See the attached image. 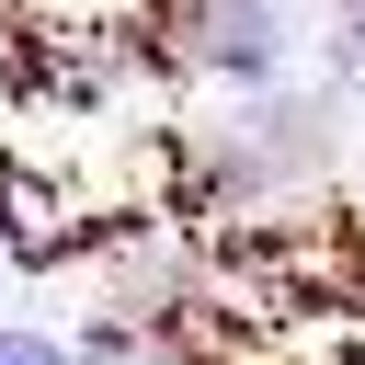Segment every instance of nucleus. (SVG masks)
I'll return each mask as SVG.
<instances>
[{
	"label": "nucleus",
	"mask_w": 365,
	"mask_h": 365,
	"mask_svg": "<svg viewBox=\"0 0 365 365\" xmlns=\"http://www.w3.org/2000/svg\"><path fill=\"white\" fill-rule=\"evenodd\" d=\"M182 57L217 91H274L297 68V0H182Z\"/></svg>",
	"instance_id": "f257e3e1"
},
{
	"label": "nucleus",
	"mask_w": 365,
	"mask_h": 365,
	"mask_svg": "<svg viewBox=\"0 0 365 365\" xmlns=\"http://www.w3.org/2000/svg\"><path fill=\"white\" fill-rule=\"evenodd\" d=\"M11 274H23V262H11V240H0V285H11Z\"/></svg>",
	"instance_id": "20e7f679"
},
{
	"label": "nucleus",
	"mask_w": 365,
	"mask_h": 365,
	"mask_svg": "<svg viewBox=\"0 0 365 365\" xmlns=\"http://www.w3.org/2000/svg\"><path fill=\"white\" fill-rule=\"evenodd\" d=\"M342 23H354V34H365V0H342Z\"/></svg>",
	"instance_id": "39448f33"
},
{
	"label": "nucleus",
	"mask_w": 365,
	"mask_h": 365,
	"mask_svg": "<svg viewBox=\"0 0 365 365\" xmlns=\"http://www.w3.org/2000/svg\"><path fill=\"white\" fill-rule=\"evenodd\" d=\"M68 354H80V365H171V342H160L148 319H125V308H114V319H80Z\"/></svg>",
	"instance_id": "f03ea898"
},
{
	"label": "nucleus",
	"mask_w": 365,
	"mask_h": 365,
	"mask_svg": "<svg viewBox=\"0 0 365 365\" xmlns=\"http://www.w3.org/2000/svg\"><path fill=\"white\" fill-rule=\"evenodd\" d=\"M0 365H80V354H68V331H46V319H0Z\"/></svg>",
	"instance_id": "7ed1b4c3"
}]
</instances>
